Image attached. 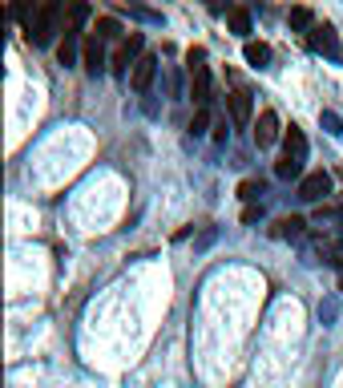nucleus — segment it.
Returning a JSON list of instances; mask_svg holds the SVG:
<instances>
[{
    "instance_id": "obj_1",
    "label": "nucleus",
    "mask_w": 343,
    "mask_h": 388,
    "mask_svg": "<svg viewBox=\"0 0 343 388\" xmlns=\"http://www.w3.org/2000/svg\"><path fill=\"white\" fill-rule=\"evenodd\" d=\"M61 0H45L37 9V16H33V25H25V37L28 45H37V49H45V45H53V37H57V28H61Z\"/></svg>"
},
{
    "instance_id": "obj_2",
    "label": "nucleus",
    "mask_w": 343,
    "mask_h": 388,
    "mask_svg": "<svg viewBox=\"0 0 343 388\" xmlns=\"http://www.w3.org/2000/svg\"><path fill=\"white\" fill-rule=\"evenodd\" d=\"M186 65H190V101L198 110H206L214 101V89H210V65H206V49H190L186 53Z\"/></svg>"
},
{
    "instance_id": "obj_3",
    "label": "nucleus",
    "mask_w": 343,
    "mask_h": 388,
    "mask_svg": "<svg viewBox=\"0 0 343 388\" xmlns=\"http://www.w3.org/2000/svg\"><path fill=\"white\" fill-rule=\"evenodd\" d=\"M142 57H146V37H142V33H130V37H125L117 49H113L110 69H113L117 77H125V69H130V65H137Z\"/></svg>"
},
{
    "instance_id": "obj_4",
    "label": "nucleus",
    "mask_w": 343,
    "mask_h": 388,
    "mask_svg": "<svg viewBox=\"0 0 343 388\" xmlns=\"http://www.w3.org/2000/svg\"><path fill=\"white\" fill-rule=\"evenodd\" d=\"M327 194H331V174L327 170H311V174L299 182V199L303 202H319V206H323Z\"/></svg>"
},
{
    "instance_id": "obj_5",
    "label": "nucleus",
    "mask_w": 343,
    "mask_h": 388,
    "mask_svg": "<svg viewBox=\"0 0 343 388\" xmlns=\"http://www.w3.org/2000/svg\"><path fill=\"white\" fill-rule=\"evenodd\" d=\"M307 49L323 53V57H335V53H339V37H335V28H331L327 21H319V25L307 33Z\"/></svg>"
},
{
    "instance_id": "obj_6",
    "label": "nucleus",
    "mask_w": 343,
    "mask_h": 388,
    "mask_svg": "<svg viewBox=\"0 0 343 388\" xmlns=\"http://www.w3.org/2000/svg\"><path fill=\"white\" fill-rule=\"evenodd\" d=\"M279 138H283L279 113H275V110H263V113H258V125H255V146H258V150H267V146H275Z\"/></svg>"
},
{
    "instance_id": "obj_7",
    "label": "nucleus",
    "mask_w": 343,
    "mask_h": 388,
    "mask_svg": "<svg viewBox=\"0 0 343 388\" xmlns=\"http://www.w3.org/2000/svg\"><path fill=\"white\" fill-rule=\"evenodd\" d=\"M226 110H231V125L243 130L250 122V113H255V101H250V89H234L231 98H226Z\"/></svg>"
},
{
    "instance_id": "obj_8",
    "label": "nucleus",
    "mask_w": 343,
    "mask_h": 388,
    "mask_svg": "<svg viewBox=\"0 0 343 388\" xmlns=\"http://www.w3.org/2000/svg\"><path fill=\"white\" fill-rule=\"evenodd\" d=\"M81 69H85L89 77H97L101 69H105V41L85 37V45H81Z\"/></svg>"
},
{
    "instance_id": "obj_9",
    "label": "nucleus",
    "mask_w": 343,
    "mask_h": 388,
    "mask_svg": "<svg viewBox=\"0 0 343 388\" xmlns=\"http://www.w3.org/2000/svg\"><path fill=\"white\" fill-rule=\"evenodd\" d=\"M154 77H158V57H154V53H146V57L134 65V73H130V85H134V93H146V89L154 85Z\"/></svg>"
},
{
    "instance_id": "obj_10",
    "label": "nucleus",
    "mask_w": 343,
    "mask_h": 388,
    "mask_svg": "<svg viewBox=\"0 0 343 388\" xmlns=\"http://www.w3.org/2000/svg\"><path fill=\"white\" fill-rule=\"evenodd\" d=\"M283 154L295 158V162H307V138H303L299 125H287V130H283Z\"/></svg>"
},
{
    "instance_id": "obj_11",
    "label": "nucleus",
    "mask_w": 343,
    "mask_h": 388,
    "mask_svg": "<svg viewBox=\"0 0 343 388\" xmlns=\"http://www.w3.org/2000/svg\"><path fill=\"white\" fill-rule=\"evenodd\" d=\"M303 231H307V223L299 214H283V219L270 223V238H303Z\"/></svg>"
},
{
    "instance_id": "obj_12",
    "label": "nucleus",
    "mask_w": 343,
    "mask_h": 388,
    "mask_svg": "<svg viewBox=\"0 0 343 388\" xmlns=\"http://www.w3.org/2000/svg\"><path fill=\"white\" fill-rule=\"evenodd\" d=\"M57 61H61L65 69H73V65L81 61V45H77V33H69V28H65V41L57 45Z\"/></svg>"
},
{
    "instance_id": "obj_13",
    "label": "nucleus",
    "mask_w": 343,
    "mask_h": 388,
    "mask_svg": "<svg viewBox=\"0 0 343 388\" xmlns=\"http://www.w3.org/2000/svg\"><path fill=\"white\" fill-rule=\"evenodd\" d=\"M122 33H125V28H122V21H117V16H97V25H93V37H97V41H117V45H122Z\"/></svg>"
},
{
    "instance_id": "obj_14",
    "label": "nucleus",
    "mask_w": 343,
    "mask_h": 388,
    "mask_svg": "<svg viewBox=\"0 0 343 388\" xmlns=\"http://www.w3.org/2000/svg\"><path fill=\"white\" fill-rule=\"evenodd\" d=\"M243 57H246V65L267 69V65H270V45H263V41H246V45H243Z\"/></svg>"
},
{
    "instance_id": "obj_15",
    "label": "nucleus",
    "mask_w": 343,
    "mask_h": 388,
    "mask_svg": "<svg viewBox=\"0 0 343 388\" xmlns=\"http://www.w3.org/2000/svg\"><path fill=\"white\" fill-rule=\"evenodd\" d=\"M226 25H231L234 37H250V9H226Z\"/></svg>"
},
{
    "instance_id": "obj_16",
    "label": "nucleus",
    "mask_w": 343,
    "mask_h": 388,
    "mask_svg": "<svg viewBox=\"0 0 343 388\" xmlns=\"http://www.w3.org/2000/svg\"><path fill=\"white\" fill-rule=\"evenodd\" d=\"M89 16H93V4H85V0L69 4V33H85Z\"/></svg>"
},
{
    "instance_id": "obj_17",
    "label": "nucleus",
    "mask_w": 343,
    "mask_h": 388,
    "mask_svg": "<svg viewBox=\"0 0 343 388\" xmlns=\"http://www.w3.org/2000/svg\"><path fill=\"white\" fill-rule=\"evenodd\" d=\"M287 25H291L295 33H311L319 21H315V13H311V9H303V4H299V9H291V13H287Z\"/></svg>"
},
{
    "instance_id": "obj_18",
    "label": "nucleus",
    "mask_w": 343,
    "mask_h": 388,
    "mask_svg": "<svg viewBox=\"0 0 343 388\" xmlns=\"http://www.w3.org/2000/svg\"><path fill=\"white\" fill-rule=\"evenodd\" d=\"M275 178H283V182H295V178H299V182H303V162H295V158H287V154H283L279 162H275Z\"/></svg>"
},
{
    "instance_id": "obj_19",
    "label": "nucleus",
    "mask_w": 343,
    "mask_h": 388,
    "mask_svg": "<svg viewBox=\"0 0 343 388\" xmlns=\"http://www.w3.org/2000/svg\"><path fill=\"white\" fill-rule=\"evenodd\" d=\"M319 125L327 130L331 138H339V134H343V122H339V113H335V110H319Z\"/></svg>"
},
{
    "instance_id": "obj_20",
    "label": "nucleus",
    "mask_w": 343,
    "mask_h": 388,
    "mask_svg": "<svg viewBox=\"0 0 343 388\" xmlns=\"http://www.w3.org/2000/svg\"><path fill=\"white\" fill-rule=\"evenodd\" d=\"M206 130H210V110H194V117H190V134H194V138H202Z\"/></svg>"
},
{
    "instance_id": "obj_21",
    "label": "nucleus",
    "mask_w": 343,
    "mask_h": 388,
    "mask_svg": "<svg viewBox=\"0 0 343 388\" xmlns=\"http://www.w3.org/2000/svg\"><path fill=\"white\" fill-rule=\"evenodd\" d=\"M258 194H263V182H255V178H246V182H238V199H243V202H255Z\"/></svg>"
},
{
    "instance_id": "obj_22",
    "label": "nucleus",
    "mask_w": 343,
    "mask_h": 388,
    "mask_svg": "<svg viewBox=\"0 0 343 388\" xmlns=\"http://www.w3.org/2000/svg\"><path fill=\"white\" fill-rule=\"evenodd\" d=\"M315 219L319 223H323V219H343V206H327V202H323V206L315 211Z\"/></svg>"
},
{
    "instance_id": "obj_23",
    "label": "nucleus",
    "mask_w": 343,
    "mask_h": 388,
    "mask_svg": "<svg viewBox=\"0 0 343 388\" xmlns=\"http://www.w3.org/2000/svg\"><path fill=\"white\" fill-rule=\"evenodd\" d=\"M226 138H231V130H226V122H218V125H214V142H218V146H222V142H226Z\"/></svg>"
},
{
    "instance_id": "obj_24",
    "label": "nucleus",
    "mask_w": 343,
    "mask_h": 388,
    "mask_svg": "<svg viewBox=\"0 0 343 388\" xmlns=\"http://www.w3.org/2000/svg\"><path fill=\"white\" fill-rule=\"evenodd\" d=\"M258 214H263V206H246V211H243V223H255Z\"/></svg>"
},
{
    "instance_id": "obj_25",
    "label": "nucleus",
    "mask_w": 343,
    "mask_h": 388,
    "mask_svg": "<svg viewBox=\"0 0 343 388\" xmlns=\"http://www.w3.org/2000/svg\"><path fill=\"white\" fill-rule=\"evenodd\" d=\"M339 288H343V276H339Z\"/></svg>"
}]
</instances>
